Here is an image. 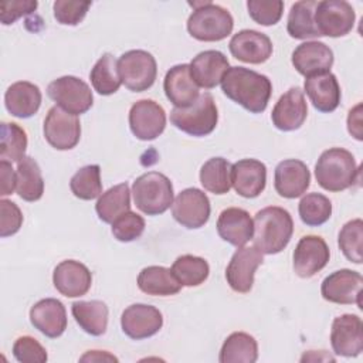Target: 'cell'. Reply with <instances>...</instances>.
<instances>
[{
    "label": "cell",
    "instance_id": "1",
    "mask_svg": "<svg viewBox=\"0 0 363 363\" xmlns=\"http://www.w3.org/2000/svg\"><path fill=\"white\" fill-rule=\"evenodd\" d=\"M220 84L227 98L251 113L264 112L272 92V85L267 75L244 67L228 68Z\"/></svg>",
    "mask_w": 363,
    "mask_h": 363
},
{
    "label": "cell",
    "instance_id": "26",
    "mask_svg": "<svg viewBox=\"0 0 363 363\" xmlns=\"http://www.w3.org/2000/svg\"><path fill=\"white\" fill-rule=\"evenodd\" d=\"M163 89L166 98L174 108H187L200 96L199 86L190 75L189 64H177L172 67L164 75Z\"/></svg>",
    "mask_w": 363,
    "mask_h": 363
},
{
    "label": "cell",
    "instance_id": "28",
    "mask_svg": "<svg viewBox=\"0 0 363 363\" xmlns=\"http://www.w3.org/2000/svg\"><path fill=\"white\" fill-rule=\"evenodd\" d=\"M303 89L313 108L319 112H333L340 104V86L335 74L330 71L308 77Z\"/></svg>",
    "mask_w": 363,
    "mask_h": 363
},
{
    "label": "cell",
    "instance_id": "17",
    "mask_svg": "<svg viewBox=\"0 0 363 363\" xmlns=\"http://www.w3.org/2000/svg\"><path fill=\"white\" fill-rule=\"evenodd\" d=\"M329 257V247L322 237L305 235L294 251L295 274L301 278H312L326 267Z\"/></svg>",
    "mask_w": 363,
    "mask_h": 363
},
{
    "label": "cell",
    "instance_id": "27",
    "mask_svg": "<svg viewBox=\"0 0 363 363\" xmlns=\"http://www.w3.org/2000/svg\"><path fill=\"white\" fill-rule=\"evenodd\" d=\"M218 235L234 247H244L254 234V221L250 213L240 207L223 210L217 220Z\"/></svg>",
    "mask_w": 363,
    "mask_h": 363
},
{
    "label": "cell",
    "instance_id": "49",
    "mask_svg": "<svg viewBox=\"0 0 363 363\" xmlns=\"http://www.w3.org/2000/svg\"><path fill=\"white\" fill-rule=\"evenodd\" d=\"M0 179H1L0 194L1 196L11 194L16 189L17 174H16V172L11 167V163L9 160H1L0 162Z\"/></svg>",
    "mask_w": 363,
    "mask_h": 363
},
{
    "label": "cell",
    "instance_id": "42",
    "mask_svg": "<svg viewBox=\"0 0 363 363\" xmlns=\"http://www.w3.org/2000/svg\"><path fill=\"white\" fill-rule=\"evenodd\" d=\"M362 240H363V221L354 218L347 221L339 231L337 244L343 255L354 264H362Z\"/></svg>",
    "mask_w": 363,
    "mask_h": 363
},
{
    "label": "cell",
    "instance_id": "35",
    "mask_svg": "<svg viewBox=\"0 0 363 363\" xmlns=\"http://www.w3.org/2000/svg\"><path fill=\"white\" fill-rule=\"evenodd\" d=\"M258 359L257 340L245 332H233L223 343L220 363H254Z\"/></svg>",
    "mask_w": 363,
    "mask_h": 363
},
{
    "label": "cell",
    "instance_id": "36",
    "mask_svg": "<svg viewBox=\"0 0 363 363\" xmlns=\"http://www.w3.org/2000/svg\"><path fill=\"white\" fill-rule=\"evenodd\" d=\"M200 183L213 194H225L231 189V163L224 157H211L200 169Z\"/></svg>",
    "mask_w": 363,
    "mask_h": 363
},
{
    "label": "cell",
    "instance_id": "40",
    "mask_svg": "<svg viewBox=\"0 0 363 363\" xmlns=\"http://www.w3.org/2000/svg\"><path fill=\"white\" fill-rule=\"evenodd\" d=\"M298 213L303 224L309 227H319L330 218L332 203L320 193H308L301 199Z\"/></svg>",
    "mask_w": 363,
    "mask_h": 363
},
{
    "label": "cell",
    "instance_id": "16",
    "mask_svg": "<svg viewBox=\"0 0 363 363\" xmlns=\"http://www.w3.org/2000/svg\"><path fill=\"white\" fill-rule=\"evenodd\" d=\"M121 326L126 336L140 340L156 335L162 329L163 316L156 306L133 303L122 312Z\"/></svg>",
    "mask_w": 363,
    "mask_h": 363
},
{
    "label": "cell",
    "instance_id": "38",
    "mask_svg": "<svg viewBox=\"0 0 363 363\" xmlns=\"http://www.w3.org/2000/svg\"><path fill=\"white\" fill-rule=\"evenodd\" d=\"M172 272L182 286H199L203 284L210 274L207 261L196 255H180L172 265Z\"/></svg>",
    "mask_w": 363,
    "mask_h": 363
},
{
    "label": "cell",
    "instance_id": "7",
    "mask_svg": "<svg viewBox=\"0 0 363 363\" xmlns=\"http://www.w3.org/2000/svg\"><path fill=\"white\" fill-rule=\"evenodd\" d=\"M118 72L122 84L132 92L149 89L157 75L155 57L145 50H130L118 60Z\"/></svg>",
    "mask_w": 363,
    "mask_h": 363
},
{
    "label": "cell",
    "instance_id": "4",
    "mask_svg": "<svg viewBox=\"0 0 363 363\" xmlns=\"http://www.w3.org/2000/svg\"><path fill=\"white\" fill-rule=\"evenodd\" d=\"M193 13L187 20L189 34L199 41H221L228 37L234 28V20L230 11L211 1L190 3Z\"/></svg>",
    "mask_w": 363,
    "mask_h": 363
},
{
    "label": "cell",
    "instance_id": "24",
    "mask_svg": "<svg viewBox=\"0 0 363 363\" xmlns=\"http://www.w3.org/2000/svg\"><path fill=\"white\" fill-rule=\"evenodd\" d=\"M30 322L44 336L55 339L67 329L65 306L55 298L41 299L31 306Z\"/></svg>",
    "mask_w": 363,
    "mask_h": 363
},
{
    "label": "cell",
    "instance_id": "43",
    "mask_svg": "<svg viewBox=\"0 0 363 363\" xmlns=\"http://www.w3.org/2000/svg\"><path fill=\"white\" fill-rule=\"evenodd\" d=\"M247 9L250 17L261 26L277 24L284 11V1L281 0H248Z\"/></svg>",
    "mask_w": 363,
    "mask_h": 363
},
{
    "label": "cell",
    "instance_id": "29",
    "mask_svg": "<svg viewBox=\"0 0 363 363\" xmlns=\"http://www.w3.org/2000/svg\"><path fill=\"white\" fill-rule=\"evenodd\" d=\"M41 91L37 85L28 81L11 84L4 94L6 109L16 118H30L40 109Z\"/></svg>",
    "mask_w": 363,
    "mask_h": 363
},
{
    "label": "cell",
    "instance_id": "32",
    "mask_svg": "<svg viewBox=\"0 0 363 363\" xmlns=\"http://www.w3.org/2000/svg\"><path fill=\"white\" fill-rule=\"evenodd\" d=\"M316 4L318 1L315 0H301L292 4L286 21V31L292 38L308 40L320 37L315 24Z\"/></svg>",
    "mask_w": 363,
    "mask_h": 363
},
{
    "label": "cell",
    "instance_id": "13",
    "mask_svg": "<svg viewBox=\"0 0 363 363\" xmlns=\"http://www.w3.org/2000/svg\"><path fill=\"white\" fill-rule=\"evenodd\" d=\"M129 128L140 140H153L166 128L164 109L152 99H140L130 106Z\"/></svg>",
    "mask_w": 363,
    "mask_h": 363
},
{
    "label": "cell",
    "instance_id": "41",
    "mask_svg": "<svg viewBox=\"0 0 363 363\" xmlns=\"http://www.w3.org/2000/svg\"><path fill=\"white\" fill-rule=\"evenodd\" d=\"M72 194L81 200H94L102 194L101 167L88 164L81 167L69 180Z\"/></svg>",
    "mask_w": 363,
    "mask_h": 363
},
{
    "label": "cell",
    "instance_id": "34",
    "mask_svg": "<svg viewBox=\"0 0 363 363\" xmlns=\"http://www.w3.org/2000/svg\"><path fill=\"white\" fill-rule=\"evenodd\" d=\"M96 214L104 223L112 224L118 217L130 211V190L128 183L116 184L102 193L95 204Z\"/></svg>",
    "mask_w": 363,
    "mask_h": 363
},
{
    "label": "cell",
    "instance_id": "33",
    "mask_svg": "<svg viewBox=\"0 0 363 363\" xmlns=\"http://www.w3.org/2000/svg\"><path fill=\"white\" fill-rule=\"evenodd\" d=\"M17 183L16 191L20 199L26 201H37L44 193V180L38 163L30 157L24 156L17 162Z\"/></svg>",
    "mask_w": 363,
    "mask_h": 363
},
{
    "label": "cell",
    "instance_id": "31",
    "mask_svg": "<svg viewBox=\"0 0 363 363\" xmlns=\"http://www.w3.org/2000/svg\"><path fill=\"white\" fill-rule=\"evenodd\" d=\"M138 286L142 292L153 296H170L182 289V284L176 279L172 269L160 265L143 268L138 275Z\"/></svg>",
    "mask_w": 363,
    "mask_h": 363
},
{
    "label": "cell",
    "instance_id": "12",
    "mask_svg": "<svg viewBox=\"0 0 363 363\" xmlns=\"http://www.w3.org/2000/svg\"><path fill=\"white\" fill-rule=\"evenodd\" d=\"M362 285L363 278L360 272L343 268L332 272L322 281L320 294L328 302L339 305L356 303L362 308Z\"/></svg>",
    "mask_w": 363,
    "mask_h": 363
},
{
    "label": "cell",
    "instance_id": "37",
    "mask_svg": "<svg viewBox=\"0 0 363 363\" xmlns=\"http://www.w3.org/2000/svg\"><path fill=\"white\" fill-rule=\"evenodd\" d=\"M89 79L99 95H112L119 89L122 81L118 72V61L112 54H104L95 62Z\"/></svg>",
    "mask_w": 363,
    "mask_h": 363
},
{
    "label": "cell",
    "instance_id": "15",
    "mask_svg": "<svg viewBox=\"0 0 363 363\" xmlns=\"http://www.w3.org/2000/svg\"><path fill=\"white\" fill-rule=\"evenodd\" d=\"M330 345L336 354L356 357L363 350V323L357 315L345 313L333 319Z\"/></svg>",
    "mask_w": 363,
    "mask_h": 363
},
{
    "label": "cell",
    "instance_id": "19",
    "mask_svg": "<svg viewBox=\"0 0 363 363\" xmlns=\"http://www.w3.org/2000/svg\"><path fill=\"white\" fill-rule=\"evenodd\" d=\"M234 58L248 64H262L272 54V41L264 33L255 30H241L228 43Z\"/></svg>",
    "mask_w": 363,
    "mask_h": 363
},
{
    "label": "cell",
    "instance_id": "39",
    "mask_svg": "<svg viewBox=\"0 0 363 363\" xmlns=\"http://www.w3.org/2000/svg\"><path fill=\"white\" fill-rule=\"evenodd\" d=\"M27 135L17 123L1 122L0 126V159L20 162L26 156Z\"/></svg>",
    "mask_w": 363,
    "mask_h": 363
},
{
    "label": "cell",
    "instance_id": "2",
    "mask_svg": "<svg viewBox=\"0 0 363 363\" xmlns=\"http://www.w3.org/2000/svg\"><path fill=\"white\" fill-rule=\"evenodd\" d=\"M254 247L267 255L281 252L291 241L294 221L291 214L278 206L259 210L254 217Z\"/></svg>",
    "mask_w": 363,
    "mask_h": 363
},
{
    "label": "cell",
    "instance_id": "10",
    "mask_svg": "<svg viewBox=\"0 0 363 363\" xmlns=\"http://www.w3.org/2000/svg\"><path fill=\"white\" fill-rule=\"evenodd\" d=\"M44 138L57 150L75 147L81 138L79 119L57 105L50 108L44 119Z\"/></svg>",
    "mask_w": 363,
    "mask_h": 363
},
{
    "label": "cell",
    "instance_id": "20",
    "mask_svg": "<svg viewBox=\"0 0 363 363\" xmlns=\"http://www.w3.org/2000/svg\"><path fill=\"white\" fill-rule=\"evenodd\" d=\"M311 184V173L308 166L298 159H285L275 167L274 187L281 197H301Z\"/></svg>",
    "mask_w": 363,
    "mask_h": 363
},
{
    "label": "cell",
    "instance_id": "9",
    "mask_svg": "<svg viewBox=\"0 0 363 363\" xmlns=\"http://www.w3.org/2000/svg\"><path fill=\"white\" fill-rule=\"evenodd\" d=\"M354 20L353 7L345 0H323L316 4L315 24L320 37H343L352 31Z\"/></svg>",
    "mask_w": 363,
    "mask_h": 363
},
{
    "label": "cell",
    "instance_id": "25",
    "mask_svg": "<svg viewBox=\"0 0 363 363\" xmlns=\"http://www.w3.org/2000/svg\"><path fill=\"white\" fill-rule=\"evenodd\" d=\"M228 68L230 64L227 57L217 50L201 51L189 64L193 81L197 84V86L204 89L217 86Z\"/></svg>",
    "mask_w": 363,
    "mask_h": 363
},
{
    "label": "cell",
    "instance_id": "11",
    "mask_svg": "<svg viewBox=\"0 0 363 363\" xmlns=\"http://www.w3.org/2000/svg\"><path fill=\"white\" fill-rule=\"evenodd\" d=\"M210 211L211 207L207 194L196 187L182 190L172 204L173 218L190 230L203 227L210 218Z\"/></svg>",
    "mask_w": 363,
    "mask_h": 363
},
{
    "label": "cell",
    "instance_id": "8",
    "mask_svg": "<svg viewBox=\"0 0 363 363\" xmlns=\"http://www.w3.org/2000/svg\"><path fill=\"white\" fill-rule=\"evenodd\" d=\"M47 95L57 104V106L72 115L85 113L94 104V95L89 85L74 75L60 77L50 82Z\"/></svg>",
    "mask_w": 363,
    "mask_h": 363
},
{
    "label": "cell",
    "instance_id": "18",
    "mask_svg": "<svg viewBox=\"0 0 363 363\" xmlns=\"http://www.w3.org/2000/svg\"><path fill=\"white\" fill-rule=\"evenodd\" d=\"M308 115V105L303 91L298 86L289 88L277 101L271 119L277 129L282 132H291L299 129Z\"/></svg>",
    "mask_w": 363,
    "mask_h": 363
},
{
    "label": "cell",
    "instance_id": "47",
    "mask_svg": "<svg viewBox=\"0 0 363 363\" xmlns=\"http://www.w3.org/2000/svg\"><path fill=\"white\" fill-rule=\"evenodd\" d=\"M0 235L3 238L16 234L23 224V214L18 206L10 200H0Z\"/></svg>",
    "mask_w": 363,
    "mask_h": 363
},
{
    "label": "cell",
    "instance_id": "51",
    "mask_svg": "<svg viewBox=\"0 0 363 363\" xmlns=\"http://www.w3.org/2000/svg\"><path fill=\"white\" fill-rule=\"evenodd\" d=\"M81 362H105V360H111V362H118V359L112 354H109L108 352H101V350H89L88 353H85L81 359Z\"/></svg>",
    "mask_w": 363,
    "mask_h": 363
},
{
    "label": "cell",
    "instance_id": "45",
    "mask_svg": "<svg viewBox=\"0 0 363 363\" xmlns=\"http://www.w3.org/2000/svg\"><path fill=\"white\" fill-rule=\"evenodd\" d=\"M89 7L91 1L78 0H57L52 6L54 17L62 26L79 24L84 20Z\"/></svg>",
    "mask_w": 363,
    "mask_h": 363
},
{
    "label": "cell",
    "instance_id": "21",
    "mask_svg": "<svg viewBox=\"0 0 363 363\" xmlns=\"http://www.w3.org/2000/svg\"><path fill=\"white\" fill-rule=\"evenodd\" d=\"M52 282L61 295L67 298H77L89 291L92 275L91 271L79 261L65 259L55 267L52 272Z\"/></svg>",
    "mask_w": 363,
    "mask_h": 363
},
{
    "label": "cell",
    "instance_id": "44",
    "mask_svg": "<svg viewBox=\"0 0 363 363\" xmlns=\"http://www.w3.org/2000/svg\"><path fill=\"white\" fill-rule=\"evenodd\" d=\"M145 231V220L142 216L128 211L112 223V234L121 242L138 240Z\"/></svg>",
    "mask_w": 363,
    "mask_h": 363
},
{
    "label": "cell",
    "instance_id": "22",
    "mask_svg": "<svg viewBox=\"0 0 363 363\" xmlns=\"http://www.w3.org/2000/svg\"><path fill=\"white\" fill-rule=\"evenodd\" d=\"M267 184V167L257 159H241L231 164V186L245 199L259 196Z\"/></svg>",
    "mask_w": 363,
    "mask_h": 363
},
{
    "label": "cell",
    "instance_id": "30",
    "mask_svg": "<svg viewBox=\"0 0 363 363\" xmlns=\"http://www.w3.org/2000/svg\"><path fill=\"white\" fill-rule=\"evenodd\" d=\"M71 312L79 328L91 336H101L108 328V306L102 301H77Z\"/></svg>",
    "mask_w": 363,
    "mask_h": 363
},
{
    "label": "cell",
    "instance_id": "5",
    "mask_svg": "<svg viewBox=\"0 0 363 363\" xmlns=\"http://www.w3.org/2000/svg\"><path fill=\"white\" fill-rule=\"evenodd\" d=\"M136 207L147 216L163 214L173 204V186L167 176L159 172L140 174L132 186Z\"/></svg>",
    "mask_w": 363,
    "mask_h": 363
},
{
    "label": "cell",
    "instance_id": "14",
    "mask_svg": "<svg viewBox=\"0 0 363 363\" xmlns=\"http://www.w3.org/2000/svg\"><path fill=\"white\" fill-rule=\"evenodd\" d=\"M262 261V252L255 247H238L225 269V279L230 288L238 294L250 292L254 285L255 271Z\"/></svg>",
    "mask_w": 363,
    "mask_h": 363
},
{
    "label": "cell",
    "instance_id": "3",
    "mask_svg": "<svg viewBox=\"0 0 363 363\" xmlns=\"http://www.w3.org/2000/svg\"><path fill=\"white\" fill-rule=\"evenodd\" d=\"M318 184L328 191H342L359 182V166L353 155L343 147H330L315 164Z\"/></svg>",
    "mask_w": 363,
    "mask_h": 363
},
{
    "label": "cell",
    "instance_id": "48",
    "mask_svg": "<svg viewBox=\"0 0 363 363\" xmlns=\"http://www.w3.org/2000/svg\"><path fill=\"white\" fill-rule=\"evenodd\" d=\"M38 3L35 0H6L0 3V21L4 26L13 24L20 17L33 13Z\"/></svg>",
    "mask_w": 363,
    "mask_h": 363
},
{
    "label": "cell",
    "instance_id": "50",
    "mask_svg": "<svg viewBox=\"0 0 363 363\" xmlns=\"http://www.w3.org/2000/svg\"><path fill=\"white\" fill-rule=\"evenodd\" d=\"M347 130L357 140L363 139V136H362V104H357L353 109H350L349 116H347Z\"/></svg>",
    "mask_w": 363,
    "mask_h": 363
},
{
    "label": "cell",
    "instance_id": "46",
    "mask_svg": "<svg viewBox=\"0 0 363 363\" xmlns=\"http://www.w3.org/2000/svg\"><path fill=\"white\" fill-rule=\"evenodd\" d=\"M13 356L21 363H44L47 362V350L31 336H20L13 345Z\"/></svg>",
    "mask_w": 363,
    "mask_h": 363
},
{
    "label": "cell",
    "instance_id": "6",
    "mask_svg": "<svg viewBox=\"0 0 363 363\" xmlns=\"http://www.w3.org/2000/svg\"><path fill=\"white\" fill-rule=\"evenodd\" d=\"M218 121V112L214 98L210 92L201 94L197 101L187 108H173L170 122L182 132L201 138L210 135Z\"/></svg>",
    "mask_w": 363,
    "mask_h": 363
},
{
    "label": "cell",
    "instance_id": "23",
    "mask_svg": "<svg viewBox=\"0 0 363 363\" xmlns=\"http://www.w3.org/2000/svg\"><path fill=\"white\" fill-rule=\"evenodd\" d=\"M292 65L303 77L328 72L333 65V51L320 41H306L299 44L291 57Z\"/></svg>",
    "mask_w": 363,
    "mask_h": 363
}]
</instances>
